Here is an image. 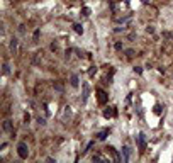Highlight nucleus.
Instances as JSON below:
<instances>
[{"mask_svg": "<svg viewBox=\"0 0 173 163\" xmlns=\"http://www.w3.org/2000/svg\"><path fill=\"white\" fill-rule=\"evenodd\" d=\"M17 153H19V156H21L22 160H26V158H27V155H29V148H27L26 143H19V146H17Z\"/></svg>", "mask_w": 173, "mask_h": 163, "instance_id": "obj_1", "label": "nucleus"}, {"mask_svg": "<svg viewBox=\"0 0 173 163\" xmlns=\"http://www.w3.org/2000/svg\"><path fill=\"white\" fill-rule=\"evenodd\" d=\"M10 53H12V55H15V53H17V39H15V38L10 41Z\"/></svg>", "mask_w": 173, "mask_h": 163, "instance_id": "obj_2", "label": "nucleus"}, {"mask_svg": "<svg viewBox=\"0 0 173 163\" xmlns=\"http://www.w3.org/2000/svg\"><path fill=\"white\" fill-rule=\"evenodd\" d=\"M4 131H7V133H12V122H10L9 119L4 121Z\"/></svg>", "mask_w": 173, "mask_h": 163, "instance_id": "obj_3", "label": "nucleus"}, {"mask_svg": "<svg viewBox=\"0 0 173 163\" xmlns=\"http://www.w3.org/2000/svg\"><path fill=\"white\" fill-rule=\"evenodd\" d=\"M86 97H88V85L85 83V85H83V97H82V102L83 104L86 102Z\"/></svg>", "mask_w": 173, "mask_h": 163, "instance_id": "obj_4", "label": "nucleus"}, {"mask_svg": "<svg viewBox=\"0 0 173 163\" xmlns=\"http://www.w3.org/2000/svg\"><path fill=\"white\" fill-rule=\"evenodd\" d=\"M144 146H146V141H144V134L141 133V134H139V148L144 150Z\"/></svg>", "mask_w": 173, "mask_h": 163, "instance_id": "obj_5", "label": "nucleus"}, {"mask_svg": "<svg viewBox=\"0 0 173 163\" xmlns=\"http://www.w3.org/2000/svg\"><path fill=\"white\" fill-rule=\"evenodd\" d=\"M122 151H124V161H127V160H129V148H127V146H124V148H122Z\"/></svg>", "mask_w": 173, "mask_h": 163, "instance_id": "obj_6", "label": "nucleus"}, {"mask_svg": "<svg viewBox=\"0 0 173 163\" xmlns=\"http://www.w3.org/2000/svg\"><path fill=\"white\" fill-rule=\"evenodd\" d=\"M71 85L78 87V77H77V75H71Z\"/></svg>", "mask_w": 173, "mask_h": 163, "instance_id": "obj_7", "label": "nucleus"}, {"mask_svg": "<svg viewBox=\"0 0 173 163\" xmlns=\"http://www.w3.org/2000/svg\"><path fill=\"white\" fill-rule=\"evenodd\" d=\"M9 72H10V70H9V65L5 63V65H4V75H9Z\"/></svg>", "mask_w": 173, "mask_h": 163, "instance_id": "obj_8", "label": "nucleus"}, {"mask_svg": "<svg viewBox=\"0 0 173 163\" xmlns=\"http://www.w3.org/2000/svg\"><path fill=\"white\" fill-rule=\"evenodd\" d=\"M38 121H39V124H41V126H44V124H46V121H44V117H38Z\"/></svg>", "mask_w": 173, "mask_h": 163, "instance_id": "obj_9", "label": "nucleus"}, {"mask_svg": "<svg viewBox=\"0 0 173 163\" xmlns=\"http://www.w3.org/2000/svg\"><path fill=\"white\" fill-rule=\"evenodd\" d=\"M75 31H77V32H83L82 26H78V24H77V26H75Z\"/></svg>", "mask_w": 173, "mask_h": 163, "instance_id": "obj_10", "label": "nucleus"}, {"mask_svg": "<svg viewBox=\"0 0 173 163\" xmlns=\"http://www.w3.org/2000/svg\"><path fill=\"white\" fill-rule=\"evenodd\" d=\"M105 134H107V131H104V133L99 134V139H105Z\"/></svg>", "mask_w": 173, "mask_h": 163, "instance_id": "obj_11", "label": "nucleus"}, {"mask_svg": "<svg viewBox=\"0 0 173 163\" xmlns=\"http://www.w3.org/2000/svg\"><path fill=\"white\" fill-rule=\"evenodd\" d=\"M100 102H105V94L104 92H100Z\"/></svg>", "mask_w": 173, "mask_h": 163, "instance_id": "obj_12", "label": "nucleus"}]
</instances>
